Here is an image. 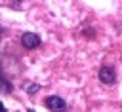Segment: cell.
<instances>
[{
	"mask_svg": "<svg viewBox=\"0 0 122 112\" xmlns=\"http://www.w3.org/2000/svg\"><path fill=\"white\" fill-rule=\"evenodd\" d=\"M99 80H101L103 84H107V85L114 84V82H116V70H114L111 65H103L101 70H99Z\"/></svg>",
	"mask_w": 122,
	"mask_h": 112,
	"instance_id": "cell-1",
	"label": "cell"
},
{
	"mask_svg": "<svg viewBox=\"0 0 122 112\" xmlns=\"http://www.w3.org/2000/svg\"><path fill=\"white\" fill-rule=\"evenodd\" d=\"M44 104L50 108V110H53V112H63L65 108H67V104H65V101L61 99V97H48L46 101H44Z\"/></svg>",
	"mask_w": 122,
	"mask_h": 112,
	"instance_id": "cell-2",
	"label": "cell"
},
{
	"mask_svg": "<svg viewBox=\"0 0 122 112\" xmlns=\"http://www.w3.org/2000/svg\"><path fill=\"white\" fill-rule=\"evenodd\" d=\"M21 44H23V47H27V49H34V47L40 46V38H38L36 34H32V32H25V34L21 36Z\"/></svg>",
	"mask_w": 122,
	"mask_h": 112,
	"instance_id": "cell-3",
	"label": "cell"
},
{
	"mask_svg": "<svg viewBox=\"0 0 122 112\" xmlns=\"http://www.w3.org/2000/svg\"><path fill=\"white\" fill-rule=\"evenodd\" d=\"M0 112H4V104L2 103H0Z\"/></svg>",
	"mask_w": 122,
	"mask_h": 112,
	"instance_id": "cell-4",
	"label": "cell"
}]
</instances>
